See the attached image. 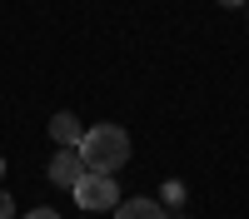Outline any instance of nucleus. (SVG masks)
<instances>
[{
  "label": "nucleus",
  "mask_w": 249,
  "mask_h": 219,
  "mask_svg": "<svg viewBox=\"0 0 249 219\" xmlns=\"http://www.w3.org/2000/svg\"><path fill=\"white\" fill-rule=\"evenodd\" d=\"M0 174H5V159H0Z\"/></svg>",
  "instance_id": "9"
},
{
  "label": "nucleus",
  "mask_w": 249,
  "mask_h": 219,
  "mask_svg": "<svg viewBox=\"0 0 249 219\" xmlns=\"http://www.w3.org/2000/svg\"><path fill=\"white\" fill-rule=\"evenodd\" d=\"M0 219H15V199H10L5 189H0Z\"/></svg>",
  "instance_id": "6"
},
{
  "label": "nucleus",
  "mask_w": 249,
  "mask_h": 219,
  "mask_svg": "<svg viewBox=\"0 0 249 219\" xmlns=\"http://www.w3.org/2000/svg\"><path fill=\"white\" fill-rule=\"evenodd\" d=\"M115 219H170V209L160 204V199H120V209H115Z\"/></svg>",
  "instance_id": "5"
},
{
  "label": "nucleus",
  "mask_w": 249,
  "mask_h": 219,
  "mask_svg": "<svg viewBox=\"0 0 249 219\" xmlns=\"http://www.w3.org/2000/svg\"><path fill=\"white\" fill-rule=\"evenodd\" d=\"M50 139H55L60 150H80L85 130H80V119H75L70 110H60V115H50Z\"/></svg>",
  "instance_id": "4"
},
{
  "label": "nucleus",
  "mask_w": 249,
  "mask_h": 219,
  "mask_svg": "<svg viewBox=\"0 0 249 219\" xmlns=\"http://www.w3.org/2000/svg\"><path fill=\"white\" fill-rule=\"evenodd\" d=\"M20 219H60L55 209H45V204H40V209H30V214H20Z\"/></svg>",
  "instance_id": "7"
},
{
  "label": "nucleus",
  "mask_w": 249,
  "mask_h": 219,
  "mask_svg": "<svg viewBox=\"0 0 249 219\" xmlns=\"http://www.w3.org/2000/svg\"><path fill=\"white\" fill-rule=\"evenodd\" d=\"M244 15H249V5H244Z\"/></svg>",
  "instance_id": "10"
},
{
  "label": "nucleus",
  "mask_w": 249,
  "mask_h": 219,
  "mask_svg": "<svg viewBox=\"0 0 249 219\" xmlns=\"http://www.w3.org/2000/svg\"><path fill=\"white\" fill-rule=\"evenodd\" d=\"M80 209H120V189H115V174H80V185L70 189Z\"/></svg>",
  "instance_id": "2"
},
{
  "label": "nucleus",
  "mask_w": 249,
  "mask_h": 219,
  "mask_svg": "<svg viewBox=\"0 0 249 219\" xmlns=\"http://www.w3.org/2000/svg\"><path fill=\"white\" fill-rule=\"evenodd\" d=\"M80 159H85L90 174H115L130 165V135L120 125H90L80 139Z\"/></svg>",
  "instance_id": "1"
},
{
  "label": "nucleus",
  "mask_w": 249,
  "mask_h": 219,
  "mask_svg": "<svg viewBox=\"0 0 249 219\" xmlns=\"http://www.w3.org/2000/svg\"><path fill=\"white\" fill-rule=\"evenodd\" d=\"M80 174H85V159H80V150H55V159H50V185L75 189Z\"/></svg>",
  "instance_id": "3"
},
{
  "label": "nucleus",
  "mask_w": 249,
  "mask_h": 219,
  "mask_svg": "<svg viewBox=\"0 0 249 219\" xmlns=\"http://www.w3.org/2000/svg\"><path fill=\"white\" fill-rule=\"evenodd\" d=\"M219 5H224V10H244L249 0H219Z\"/></svg>",
  "instance_id": "8"
}]
</instances>
